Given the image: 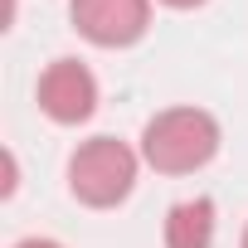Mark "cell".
<instances>
[{"label": "cell", "mask_w": 248, "mask_h": 248, "mask_svg": "<svg viewBox=\"0 0 248 248\" xmlns=\"http://www.w3.org/2000/svg\"><path fill=\"white\" fill-rule=\"evenodd\" d=\"M156 5H166V10H200V5H209V0H156Z\"/></svg>", "instance_id": "obj_7"}, {"label": "cell", "mask_w": 248, "mask_h": 248, "mask_svg": "<svg viewBox=\"0 0 248 248\" xmlns=\"http://www.w3.org/2000/svg\"><path fill=\"white\" fill-rule=\"evenodd\" d=\"M224 146V132H219V117L195 107V102H180V107H161L146 127H141V161L156 170V175H195L204 170Z\"/></svg>", "instance_id": "obj_1"}, {"label": "cell", "mask_w": 248, "mask_h": 248, "mask_svg": "<svg viewBox=\"0 0 248 248\" xmlns=\"http://www.w3.org/2000/svg\"><path fill=\"white\" fill-rule=\"evenodd\" d=\"M219 238V209L209 195H190L170 204L166 214V248H214Z\"/></svg>", "instance_id": "obj_5"}, {"label": "cell", "mask_w": 248, "mask_h": 248, "mask_svg": "<svg viewBox=\"0 0 248 248\" xmlns=\"http://www.w3.org/2000/svg\"><path fill=\"white\" fill-rule=\"evenodd\" d=\"M34 102L54 127H83L97 112V78H93V68L83 59L63 54V59L44 63V73L34 83Z\"/></svg>", "instance_id": "obj_3"}, {"label": "cell", "mask_w": 248, "mask_h": 248, "mask_svg": "<svg viewBox=\"0 0 248 248\" xmlns=\"http://www.w3.org/2000/svg\"><path fill=\"white\" fill-rule=\"evenodd\" d=\"M141 151L117 137H88L68 156V195L83 209H117L127 204L141 175Z\"/></svg>", "instance_id": "obj_2"}, {"label": "cell", "mask_w": 248, "mask_h": 248, "mask_svg": "<svg viewBox=\"0 0 248 248\" xmlns=\"http://www.w3.org/2000/svg\"><path fill=\"white\" fill-rule=\"evenodd\" d=\"M238 248H248V224H243V238H238Z\"/></svg>", "instance_id": "obj_8"}, {"label": "cell", "mask_w": 248, "mask_h": 248, "mask_svg": "<svg viewBox=\"0 0 248 248\" xmlns=\"http://www.w3.org/2000/svg\"><path fill=\"white\" fill-rule=\"evenodd\" d=\"M15 248H63L59 238H44V233H34V238H20Z\"/></svg>", "instance_id": "obj_6"}, {"label": "cell", "mask_w": 248, "mask_h": 248, "mask_svg": "<svg viewBox=\"0 0 248 248\" xmlns=\"http://www.w3.org/2000/svg\"><path fill=\"white\" fill-rule=\"evenodd\" d=\"M156 0H68L73 30L97 49H132L151 30Z\"/></svg>", "instance_id": "obj_4"}]
</instances>
